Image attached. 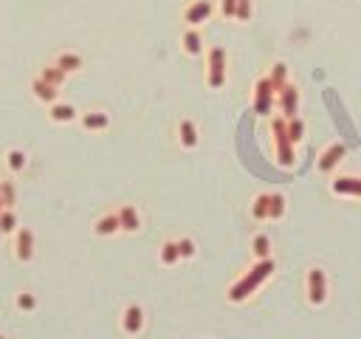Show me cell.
Returning <instances> with one entry per match:
<instances>
[{"mask_svg":"<svg viewBox=\"0 0 361 339\" xmlns=\"http://www.w3.org/2000/svg\"><path fill=\"white\" fill-rule=\"evenodd\" d=\"M274 268H277V263L271 260V258H266V260H257L243 277H240L232 288H229V303H243V300H249L251 294L266 283L271 275H274Z\"/></svg>","mask_w":361,"mask_h":339,"instance_id":"cell-1","label":"cell"},{"mask_svg":"<svg viewBox=\"0 0 361 339\" xmlns=\"http://www.w3.org/2000/svg\"><path fill=\"white\" fill-rule=\"evenodd\" d=\"M271 133H274V145H277V162L279 167H294L297 153H294V142L288 139V119L277 116L271 122Z\"/></svg>","mask_w":361,"mask_h":339,"instance_id":"cell-2","label":"cell"},{"mask_svg":"<svg viewBox=\"0 0 361 339\" xmlns=\"http://www.w3.org/2000/svg\"><path fill=\"white\" fill-rule=\"evenodd\" d=\"M206 82L212 90H221L226 85V49L214 45L209 49V74H206Z\"/></svg>","mask_w":361,"mask_h":339,"instance_id":"cell-3","label":"cell"},{"mask_svg":"<svg viewBox=\"0 0 361 339\" xmlns=\"http://www.w3.org/2000/svg\"><path fill=\"white\" fill-rule=\"evenodd\" d=\"M274 105H277V90H274L271 79L269 77L257 79V85H254V113L257 116H269V113L274 110Z\"/></svg>","mask_w":361,"mask_h":339,"instance_id":"cell-4","label":"cell"},{"mask_svg":"<svg viewBox=\"0 0 361 339\" xmlns=\"http://www.w3.org/2000/svg\"><path fill=\"white\" fill-rule=\"evenodd\" d=\"M308 300L310 305H322L327 300V277L319 266L308 268Z\"/></svg>","mask_w":361,"mask_h":339,"instance_id":"cell-5","label":"cell"},{"mask_svg":"<svg viewBox=\"0 0 361 339\" xmlns=\"http://www.w3.org/2000/svg\"><path fill=\"white\" fill-rule=\"evenodd\" d=\"M212 14H214L212 0H192V3L184 9V23H189V29H198L203 23H209Z\"/></svg>","mask_w":361,"mask_h":339,"instance_id":"cell-6","label":"cell"},{"mask_svg":"<svg viewBox=\"0 0 361 339\" xmlns=\"http://www.w3.org/2000/svg\"><path fill=\"white\" fill-rule=\"evenodd\" d=\"M277 105H279V110H282L285 119H294L297 113H299V88L288 82V85L279 90V94H277Z\"/></svg>","mask_w":361,"mask_h":339,"instance_id":"cell-7","label":"cell"},{"mask_svg":"<svg viewBox=\"0 0 361 339\" xmlns=\"http://www.w3.org/2000/svg\"><path fill=\"white\" fill-rule=\"evenodd\" d=\"M34 249H37V240H34L32 229H17L14 232V258L20 263H29L34 258Z\"/></svg>","mask_w":361,"mask_h":339,"instance_id":"cell-8","label":"cell"},{"mask_svg":"<svg viewBox=\"0 0 361 339\" xmlns=\"http://www.w3.org/2000/svg\"><path fill=\"white\" fill-rule=\"evenodd\" d=\"M347 155V147L342 145V142H336V145H330L322 155H319V162H316V167H319V173H333L336 167L342 164V158Z\"/></svg>","mask_w":361,"mask_h":339,"instance_id":"cell-9","label":"cell"},{"mask_svg":"<svg viewBox=\"0 0 361 339\" xmlns=\"http://www.w3.org/2000/svg\"><path fill=\"white\" fill-rule=\"evenodd\" d=\"M333 192L336 195H353V198H361V178L356 175H342L333 181Z\"/></svg>","mask_w":361,"mask_h":339,"instance_id":"cell-10","label":"cell"},{"mask_svg":"<svg viewBox=\"0 0 361 339\" xmlns=\"http://www.w3.org/2000/svg\"><path fill=\"white\" fill-rule=\"evenodd\" d=\"M32 90H34V97L40 99V102H45V105H54V102H60V88H54V85H48L45 79H34L32 82Z\"/></svg>","mask_w":361,"mask_h":339,"instance_id":"cell-11","label":"cell"},{"mask_svg":"<svg viewBox=\"0 0 361 339\" xmlns=\"http://www.w3.org/2000/svg\"><path fill=\"white\" fill-rule=\"evenodd\" d=\"M116 215H119V223H122L125 232H138L141 229V215H138L136 207H130V203H125V207L119 210Z\"/></svg>","mask_w":361,"mask_h":339,"instance_id":"cell-12","label":"cell"},{"mask_svg":"<svg viewBox=\"0 0 361 339\" xmlns=\"http://www.w3.org/2000/svg\"><path fill=\"white\" fill-rule=\"evenodd\" d=\"M122 328L127 334H138L144 328V311H141V305H127V311L122 316Z\"/></svg>","mask_w":361,"mask_h":339,"instance_id":"cell-13","label":"cell"},{"mask_svg":"<svg viewBox=\"0 0 361 339\" xmlns=\"http://www.w3.org/2000/svg\"><path fill=\"white\" fill-rule=\"evenodd\" d=\"M178 139H181V147H186V150L198 147V125L192 119H184L178 125Z\"/></svg>","mask_w":361,"mask_h":339,"instance_id":"cell-14","label":"cell"},{"mask_svg":"<svg viewBox=\"0 0 361 339\" xmlns=\"http://www.w3.org/2000/svg\"><path fill=\"white\" fill-rule=\"evenodd\" d=\"M48 108H51V110H48V116H51V122L65 125V122H74V119H77V108H74V105L54 102V105H48Z\"/></svg>","mask_w":361,"mask_h":339,"instance_id":"cell-15","label":"cell"},{"mask_svg":"<svg viewBox=\"0 0 361 339\" xmlns=\"http://www.w3.org/2000/svg\"><path fill=\"white\" fill-rule=\"evenodd\" d=\"M181 45H184V54L198 57V54L203 51V40H201L198 29H186V32H184V37H181Z\"/></svg>","mask_w":361,"mask_h":339,"instance_id":"cell-16","label":"cell"},{"mask_svg":"<svg viewBox=\"0 0 361 339\" xmlns=\"http://www.w3.org/2000/svg\"><path fill=\"white\" fill-rule=\"evenodd\" d=\"M110 125V116L108 113H102V110H90V113H82V127L85 130H90V133H96V130H105Z\"/></svg>","mask_w":361,"mask_h":339,"instance_id":"cell-17","label":"cell"},{"mask_svg":"<svg viewBox=\"0 0 361 339\" xmlns=\"http://www.w3.org/2000/svg\"><path fill=\"white\" fill-rule=\"evenodd\" d=\"M54 65L60 68V71H65V74H74V71H79V68H82V57L74 54V51H62L54 60Z\"/></svg>","mask_w":361,"mask_h":339,"instance_id":"cell-18","label":"cell"},{"mask_svg":"<svg viewBox=\"0 0 361 339\" xmlns=\"http://www.w3.org/2000/svg\"><path fill=\"white\" fill-rule=\"evenodd\" d=\"M119 229H122V223H119V215L116 212H110V215H105V218H99L96 221V226H93V232L96 235H116Z\"/></svg>","mask_w":361,"mask_h":339,"instance_id":"cell-19","label":"cell"},{"mask_svg":"<svg viewBox=\"0 0 361 339\" xmlns=\"http://www.w3.org/2000/svg\"><path fill=\"white\" fill-rule=\"evenodd\" d=\"M65 71H60V68L51 62V65H42V71H40V79H45L48 85H54V88H62L65 85Z\"/></svg>","mask_w":361,"mask_h":339,"instance_id":"cell-20","label":"cell"},{"mask_svg":"<svg viewBox=\"0 0 361 339\" xmlns=\"http://www.w3.org/2000/svg\"><path fill=\"white\" fill-rule=\"evenodd\" d=\"M251 252H254V260H266V258H271V238H269V235H254Z\"/></svg>","mask_w":361,"mask_h":339,"instance_id":"cell-21","label":"cell"},{"mask_svg":"<svg viewBox=\"0 0 361 339\" xmlns=\"http://www.w3.org/2000/svg\"><path fill=\"white\" fill-rule=\"evenodd\" d=\"M269 198H271L269 192L254 198V203H251V218L254 221H269Z\"/></svg>","mask_w":361,"mask_h":339,"instance_id":"cell-22","label":"cell"},{"mask_svg":"<svg viewBox=\"0 0 361 339\" xmlns=\"http://www.w3.org/2000/svg\"><path fill=\"white\" fill-rule=\"evenodd\" d=\"M181 260V252H178V240H166L161 246V263L164 266H175Z\"/></svg>","mask_w":361,"mask_h":339,"instance_id":"cell-23","label":"cell"},{"mask_svg":"<svg viewBox=\"0 0 361 339\" xmlns=\"http://www.w3.org/2000/svg\"><path fill=\"white\" fill-rule=\"evenodd\" d=\"M269 79H271V85H274V90L279 94V90L288 85V65L285 62H277L274 68H271V74H269Z\"/></svg>","mask_w":361,"mask_h":339,"instance_id":"cell-24","label":"cell"},{"mask_svg":"<svg viewBox=\"0 0 361 339\" xmlns=\"http://www.w3.org/2000/svg\"><path fill=\"white\" fill-rule=\"evenodd\" d=\"M6 164H9L12 173H20V170H26L29 158H26V153H23V150H9L6 153Z\"/></svg>","mask_w":361,"mask_h":339,"instance_id":"cell-25","label":"cell"},{"mask_svg":"<svg viewBox=\"0 0 361 339\" xmlns=\"http://www.w3.org/2000/svg\"><path fill=\"white\" fill-rule=\"evenodd\" d=\"M282 215H285V195L274 192L269 198V221H279Z\"/></svg>","mask_w":361,"mask_h":339,"instance_id":"cell-26","label":"cell"},{"mask_svg":"<svg viewBox=\"0 0 361 339\" xmlns=\"http://www.w3.org/2000/svg\"><path fill=\"white\" fill-rule=\"evenodd\" d=\"M0 232H3V235H14L17 232V212L14 210L0 212Z\"/></svg>","mask_w":361,"mask_h":339,"instance_id":"cell-27","label":"cell"},{"mask_svg":"<svg viewBox=\"0 0 361 339\" xmlns=\"http://www.w3.org/2000/svg\"><path fill=\"white\" fill-rule=\"evenodd\" d=\"M288 139H291L294 145H299V142L305 139V122H302L299 116L288 119Z\"/></svg>","mask_w":361,"mask_h":339,"instance_id":"cell-28","label":"cell"},{"mask_svg":"<svg viewBox=\"0 0 361 339\" xmlns=\"http://www.w3.org/2000/svg\"><path fill=\"white\" fill-rule=\"evenodd\" d=\"M254 14V0H237V12H234V20L237 23H249Z\"/></svg>","mask_w":361,"mask_h":339,"instance_id":"cell-29","label":"cell"},{"mask_svg":"<svg viewBox=\"0 0 361 339\" xmlns=\"http://www.w3.org/2000/svg\"><path fill=\"white\" fill-rule=\"evenodd\" d=\"M0 198H3L6 210H14V201H17V190L12 181H0Z\"/></svg>","mask_w":361,"mask_h":339,"instance_id":"cell-30","label":"cell"},{"mask_svg":"<svg viewBox=\"0 0 361 339\" xmlns=\"http://www.w3.org/2000/svg\"><path fill=\"white\" fill-rule=\"evenodd\" d=\"M17 308L20 311H34L37 308V297H34V294H29V291L17 294Z\"/></svg>","mask_w":361,"mask_h":339,"instance_id":"cell-31","label":"cell"},{"mask_svg":"<svg viewBox=\"0 0 361 339\" xmlns=\"http://www.w3.org/2000/svg\"><path fill=\"white\" fill-rule=\"evenodd\" d=\"M178 252H181V258H195V240H189V238H181L178 240Z\"/></svg>","mask_w":361,"mask_h":339,"instance_id":"cell-32","label":"cell"},{"mask_svg":"<svg viewBox=\"0 0 361 339\" xmlns=\"http://www.w3.org/2000/svg\"><path fill=\"white\" fill-rule=\"evenodd\" d=\"M234 12H237V0H221V17L234 20Z\"/></svg>","mask_w":361,"mask_h":339,"instance_id":"cell-33","label":"cell"},{"mask_svg":"<svg viewBox=\"0 0 361 339\" xmlns=\"http://www.w3.org/2000/svg\"><path fill=\"white\" fill-rule=\"evenodd\" d=\"M6 210V203H3V198H0V212H3Z\"/></svg>","mask_w":361,"mask_h":339,"instance_id":"cell-34","label":"cell"},{"mask_svg":"<svg viewBox=\"0 0 361 339\" xmlns=\"http://www.w3.org/2000/svg\"><path fill=\"white\" fill-rule=\"evenodd\" d=\"M0 238H3V232H0Z\"/></svg>","mask_w":361,"mask_h":339,"instance_id":"cell-35","label":"cell"},{"mask_svg":"<svg viewBox=\"0 0 361 339\" xmlns=\"http://www.w3.org/2000/svg\"><path fill=\"white\" fill-rule=\"evenodd\" d=\"M0 339H6V336H0Z\"/></svg>","mask_w":361,"mask_h":339,"instance_id":"cell-36","label":"cell"}]
</instances>
